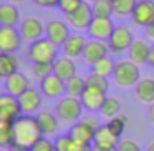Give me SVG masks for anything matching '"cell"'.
I'll use <instances>...</instances> for the list:
<instances>
[{"instance_id":"cell-21","label":"cell","mask_w":154,"mask_h":151,"mask_svg":"<svg viewBox=\"0 0 154 151\" xmlns=\"http://www.w3.org/2000/svg\"><path fill=\"white\" fill-rule=\"evenodd\" d=\"M27 88H29V79H27V76L22 74L20 70L5 79V92L11 94V95L20 97Z\"/></svg>"},{"instance_id":"cell-35","label":"cell","mask_w":154,"mask_h":151,"mask_svg":"<svg viewBox=\"0 0 154 151\" xmlns=\"http://www.w3.org/2000/svg\"><path fill=\"white\" fill-rule=\"evenodd\" d=\"M109 128L115 131V133H124V130H125V124H127V115H124V113H120V115H116L113 119H109Z\"/></svg>"},{"instance_id":"cell-44","label":"cell","mask_w":154,"mask_h":151,"mask_svg":"<svg viewBox=\"0 0 154 151\" xmlns=\"http://www.w3.org/2000/svg\"><path fill=\"white\" fill-rule=\"evenodd\" d=\"M91 151H116V148H106V146H99V144H93Z\"/></svg>"},{"instance_id":"cell-51","label":"cell","mask_w":154,"mask_h":151,"mask_svg":"<svg viewBox=\"0 0 154 151\" xmlns=\"http://www.w3.org/2000/svg\"><path fill=\"white\" fill-rule=\"evenodd\" d=\"M0 151H4V149H0Z\"/></svg>"},{"instance_id":"cell-40","label":"cell","mask_w":154,"mask_h":151,"mask_svg":"<svg viewBox=\"0 0 154 151\" xmlns=\"http://www.w3.org/2000/svg\"><path fill=\"white\" fill-rule=\"evenodd\" d=\"M91 148H93L91 144H84V142H77V140H74L70 151H91Z\"/></svg>"},{"instance_id":"cell-5","label":"cell","mask_w":154,"mask_h":151,"mask_svg":"<svg viewBox=\"0 0 154 151\" xmlns=\"http://www.w3.org/2000/svg\"><path fill=\"white\" fill-rule=\"evenodd\" d=\"M133 41H134V34H133V29L129 25H125V24L116 25L111 38L108 40L109 52L111 54H122L124 50H129Z\"/></svg>"},{"instance_id":"cell-16","label":"cell","mask_w":154,"mask_h":151,"mask_svg":"<svg viewBox=\"0 0 154 151\" xmlns=\"http://www.w3.org/2000/svg\"><path fill=\"white\" fill-rule=\"evenodd\" d=\"M41 92L48 99H61L63 94H66V86L61 77H57L56 74H50L41 81Z\"/></svg>"},{"instance_id":"cell-17","label":"cell","mask_w":154,"mask_h":151,"mask_svg":"<svg viewBox=\"0 0 154 151\" xmlns=\"http://www.w3.org/2000/svg\"><path fill=\"white\" fill-rule=\"evenodd\" d=\"M20 104H22V112L25 115H32L34 112H38L41 103H43V97H41V92L36 88H27L20 97Z\"/></svg>"},{"instance_id":"cell-47","label":"cell","mask_w":154,"mask_h":151,"mask_svg":"<svg viewBox=\"0 0 154 151\" xmlns=\"http://www.w3.org/2000/svg\"><path fill=\"white\" fill-rule=\"evenodd\" d=\"M5 151H31V149H25V148H18V146H13V148H9V149Z\"/></svg>"},{"instance_id":"cell-45","label":"cell","mask_w":154,"mask_h":151,"mask_svg":"<svg viewBox=\"0 0 154 151\" xmlns=\"http://www.w3.org/2000/svg\"><path fill=\"white\" fill-rule=\"evenodd\" d=\"M147 63H149L151 67H154V45L151 47V52H149V59H147Z\"/></svg>"},{"instance_id":"cell-27","label":"cell","mask_w":154,"mask_h":151,"mask_svg":"<svg viewBox=\"0 0 154 151\" xmlns=\"http://www.w3.org/2000/svg\"><path fill=\"white\" fill-rule=\"evenodd\" d=\"M65 86H66V95L81 99V95H82V92L86 90L88 85H86V77H81V76L75 74L68 81H65Z\"/></svg>"},{"instance_id":"cell-8","label":"cell","mask_w":154,"mask_h":151,"mask_svg":"<svg viewBox=\"0 0 154 151\" xmlns=\"http://www.w3.org/2000/svg\"><path fill=\"white\" fill-rule=\"evenodd\" d=\"M131 20L134 25L138 27H147L149 24L154 22V0H138L133 13H131Z\"/></svg>"},{"instance_id":"cell-39","label":"cell","mask_w":154,"mask_h":151,"mask_svg":"<svg viewBox=\"0 0 154 151\" xmlns=\"http://www.w3.org/2000/svg\"><path fill=\"white\" fill-rule=\"evenodd\" d=\"M31 151H56V146H54V142H50L48 139H41Z\"/></svg>"},{"instance_id":"cell-43","label":"cell","mask_w":154,"mask_h":151,"mask_svg":"<svg viewBox=\"0 0 154 151\" xmlns=\"http://www.w3.org/2000/svg\"><path fill=\"white\" fill-rule=\"evenodd\" d=\"M145 36L149 41H154V22L152 24H149L147 27H145Z\"/></svg>"},{"instance_id":"cell-10","label":"cell","mask_w":154,"mask_h":151,"mask_svg":"<svg viewBox=\"0 0 154 151\" xmlns=\"http://www.w3.org/2000/svg\"><path fill=\"white\" fill-rule=\"evenodd\" d=\"M20 34L23 38V41L32 43V41L45 36V25L41 24L38 16H27L20 24Z\"/></svg>"},{"instance_id":"cell-46","label":"cell","mask_w":154,"mask_h":151,"mask_svg":"<svg viewBox=\"0 0 154 151\" xmlns=\"http://www.w3.org/2000/svg\"><path fill=\"white\" fill-rule=\"evenodd\" d=\"M149 120H151V124H154V103L149 104Z\"/></svg>"},{"instance_id":"cell-19","label":"cell","mask_w":154,"mask_h":151,"mask_svg":"<svg viewBox=\"0 0 154 151\" xmlns=\"http://www.w3.org/2000/svg\"><path fill=\"white\" fill-rule=\"evenodd\" d=\"M86 41L88 40H84V36L81 34V33H72L68 40L63 43V52H65V56H68V58H79V56H82V52H84V47H86Z\"/></svg>"},{"instance_id":"cell-52","label":"cell","mask_w":154,"mask_h":151,"mask_svg":"<svg viewBox=\"0 0 154 151\" xmlns=\"http://www.w3.org/2000/svg\"><path fill=\"white\" fill-rule=\"evenodd\" d=\"M0 79H2V77H0Z\"/></svg>"},{"instance_id":"cell-12","label":"cell","mask_w":154,"mask_h":151,"mask_svg":"<svg viewBox=\"0 0 154 151\" xmlns=\"http://www.w3.org/2000/svg\"><path fill=\"white\" fill-rule=\"evenodd\" d=\"M70 25L68 22H63V20H50L47 25H45V36L48 40H52L56 45H63L68 36H70Z\"/></svg>"},{"instance_id":"cell-7","label":"cell","mask_w":154,"mask_h":151,"mask_svg":"<svg viewBox=\"0 0 154 151\" xmlns=\"http://www.w3.org/2000/svg\"><path fill=\"white\" fill-rule=\"evenodd\" d=\"M93 18H95V14H93L91 4L82 2V5L77 9L75 13H72V14L66 16V22H68V25L74 27L75 31H88V27L91 25Z\"/></svg>"},{"instance_id":"cell-31","label":"cell","mask_w":154,"mask_h":151,"mask_svg":"<svg viewBox=\"0 0 154 151\" xmlns=\"http://www.w3.org/2000/svg\"><path fill=\"white\" fill-rule=\"evenodd\" d=\"M91 7H93L95 18H111L115 14L111 0H97L95 4H91Z\"/></svg>"},{"instance_id":"cell-22","label":"cell","mask_w":154,"mask_h":151,"mask_svg":"<svg viewBox=\"0 0 154 151\" xmlns=\"http://www.w3.org/2000/svg\"><path fill=\"white\" fill-rule=\"evenodd\" d=\"M93 144H99V146H106V148H116L120 144V135L115 133L109 124H102L97 133H95V142Z\"/></svg>"},{"instance_id":"cell-30","label":"cell","mask_w":154,"mask_h":151,"mask_svg":"<svg viewBox=\"0 0 154 151\" xmlns=\"http://www.w3.org/2000/svg\"><path fill=\"white\" fill-rule=\"evenodd\" d=\"M91 67H93V72H97V74L104 76V77H113L116 61L108 54V56H104L102 59H99V61H97L95 65H91Z\"/></svg>"},{"instance_id":"cell-33","label":"cell","mask_w":154,"mask_h":151,"mask_svg":"<svg viewBox=\"0 0 154 151\" xmlns=\"http://www.w3.org/2000/svg\"><path fill=\"white\" fill-rule=\"evenodd\" d=\"M86 85L108 92V88H109V77H104V76L97 74V72H90V74L86 76Z\"/></svg>"},{"instance_id":"cell-32","label":"cell","mask_w":154,"mask_h":151,"mask_svg":"<svg viewBox=\"0 0 154 151\" xmlns=\"http://www.w3.org/2000/svg\"><path fill=\"white\" fill-rule=\"evenodd\" d=\"M138 0H111L113 4V11L116 16H131L134 5Z\"/></svg>"},{"instance_id":"cell-15","label":"cell","mask_w":154,"mask_h":151,"mask_svg":"<svg viewBox=\"0 0 154 151\" xmlns=\"http://www.w3.org/2000/svg\"><path fill=\"white\" fill-rule=\"evenodd\" d=\"M151 47H152V45H149V41H147L145 38H134V41L131 43V47H129V50H127L129 59H131L133 63H136L138 67H140V65H145L147 59H149Z\"/></svg>"},{"instance_id":"cell-14","label":"cell","mask_w":154,"mask_h":151,"mask_svg":"<svg viewBox=\"0 0 154 151\" xmlns=\"http://www.w3.org/2000/svg\"><path fill=\"white\" fill-rule=\"evenodd\" d=\"M115 24L111 18H93L91 25L88 27V33L93 40H102V41H108L113 31H115Z\"/></svg>"},{"instance_id":"cell-49","label":"cell","mask_w":154,"mask_h":151,"mask_svg":"<svg viewBox=\"0 0 154 151\" xmlns=\"http://www.w3.org/2000/svg\"><path fill=\"white\" fill-rule=\"evenodd\" d=\"M149 151H154V140L151 142V144H149Z\"/></svg>"},{"instance_id":"cell-36","label":"cell","mask_w":154,"mask_h":151,"mask_svg":"<svg viewBox=\"0 0 154 151\" xmlns=\"http://www.w3.org/2000/svg\"><path fill=\"white\" fill-rule=\"evenodd\" d=\"M82 2H84V0H61L57 7H59V9H61V11H63V13L68 16V14L75 13L77 9L82 5Z\"/></svg>"},{"instance_id":"cell-42","label":"cell","mask_w":154,"mask_h":151,"mask_svg":"<svg viewBox=\"0 0 154 151\" xmlns=\"http://www.w3.org/2000/svg\"><path fill=\"white\" fill-rule=\"evenodd\" d=\"M82 120H84L88 126H91L93 130H99V128L102 126V124L99 122V119H97V117H91V115H90V117H86V119H82Z\"/></svg>"},{"instance_id":"cell-3","label":"cell","mask_w":154,"mask_h":151,"mask_svg":"<svg viewBox=\"0 0 154 151\" xmlns=\"http://www.w3.org/2000/svg\"><path fill=\"white\" fill-rule=\"evenodd\" d=\"M57 49L59 45H56L52 40L43 36L29 43V59L32 63H54L57 58Z\"/></svg>"},{"instance_id":"cell-48","label":"cell","mask_w":154,"mask_h":151,"mask_svg":"<svg viewBox=\"0 0 154 151\" xmlns=\"http://www.w3.org/2000/svg\"><path fill=\"white\" fill-rule=\"evenodd\" d=\"M7 2H13V4H22V2H25V0H7Z\"/></svg>"},{"instance_id":"cell-34","label":"cell","mask_w":154,"mask_h":151,"mask_svg":"<svg viewBox=\"0 0 154 151\" xmlns=\"http://www.w3.org/2000/svg\"><path fill=\"white\" fill-rule=\"evenodd\" d=\"M50 74H54L52 70V63H32V76L43 81L45 77H48Z\"/></svg>"},{"instance_id":"cell-11","label":"cell","mask_w":154,"mask_h":151,"mask_svg":"<svg viewBox=\"0 0 154 151\" xmlns=\"http://www.w3.org/2000/svg\"><path fill=\"white\" fill-rule=\"evenodd\" d=\"M109 52V45L108 41H102V40H88L86 41V47H84V52H82V59L88 63V65H95L99 59H102L104 56H108Z\"/></svg>"},{"instance_id":"cell-9","label":"cell","mask_w":154,"mask_h":151,"mask_svg":"<svg viewBox=\"0 0 154 151\" xmlns=\"http://www.w3.org/2000/svg\"><path fill=\"white\" fill-rule=\"evenodd\" d=\"M23 38L20 29L13 25H0V52H16Z\"/></svg>"},{"instance_id":"cell-41","label":"cell","mask_w":154,"mask_h":151,"mask_svg":"<svg viewBox=\"0 0 154 151\" xmlns=\"http://www.w3.org/2000/svg\"><path fill=\"white\" fill-rule=\"evenodd\" d=\"M61 0H34V4H38L41 7H57Z\"/></svg>"},{"instance_id":"cell-20","label":"cell","mask_w":154,"mask_h":151,"mask_svg":"<svg viewBox=\"0 0 154 151\" xmlns=\"http://www.w3.org/2000/svg\"><path fill=\"white\" fill-rule=\"evenodd\" d=\"M70 137L77 140V142H84V144H91V142H95V133H97V130H93L91 126H88L84 120H81V122H74L72 124V128H70Z\"/></svg>"},{"instance_id":"cell-13","label":"cell","mask_w":154,"mask_h":151,"mask_svg":"<svg viewBox=\"0 0 154 151\" xmlns=\"http://www.w3.org/2000/svg\"><path fill=\"white\" fill-rule=\"evenodd\" d=\"M106 97H108V95H106L104 90L95 88V86H86V90H84L82 95H81V103H82L84 110L95 112V110H100V106L104 104Z\"/></svg>"},{"instance_id":"cell-18","label":"cell","mask_w":154,"mask_h":151,"mask_svg":"<svg viewBox=\"0 0 154 151\" xmlns=\"http://www.w3.org/2000/svg\"><path fill=\"white\" fill-rule=\"evenodd\" d=\"M52 70L57 77H61L63 81H68L70 77H74L77 74V67H75V61L68 56H57L56 61L52 63Z\"/></svg>"},{"instance_id":"cell-37","label":"cell","mask_w":154,"mask_h":151,"mask_svg":"<svg viewBox=\"0 0 154 151\" xmlns=\"http://www.w3.org/2000/svg\"><path fill=\"white\" fill-rule=\"evenodd\" d=\"M72 144H74V139L70 137V133H68V135H59V137L54 140L56 151H70Z\"/></svg>"},{"instance_id":"cell-26","label":"cell","mask_w":154,"mask_h":151,"mask_svg":"<svg viewBox=\"0 0 154 151\" xmlns=\"http://www.w3.org/2000/svg\"><path fill=\"white\" fill-rule=\"evenodd\" d=\"M14 72H18V58L14 52H0V77L7 79Z\"/></svg>"},{"instance_id":"cell-38","label":"cell","mask_w":154,"mask_h":151,"mask_svg":"<svg viewBox=\"0 0 154 151\" xmlns=\"http://www.w3.org/2000/svg\"><path fill=\"white\" fill-rule=\"evenodd\" d=\"M116 151H142V149H140V146H138L134 140L124 139V140H120V144L116 146Z\"/></svg>"},{"instance_id":"cell-4","label":"cell","mask_w":154,"mask_h":151,"mask_svg":"<svg viewBox=\"0 0 154 151\" xmlns=\"http://www.w3.org/2000/svg\"><path fill=\"white\" fill-rule=\"evenodd\" d=\"M82 110H84V106H82L81 99L70 97V95L61 97L56 104V115L65 122H77L81 119Z\"/></svg>"},{"instance_id":"cell-2","label":"cell","mask_w":154,"mask_h":151,"mask_svg":"<svg viewBox=\"0 0 154 151\" xmlns=\"http://www.w3.org/2000/svg\"><path fill=\"white\" fill-rule=\"evenodd\" d=\"M140 67L133 63L131 59H120L116 61L115 72H113V83L118 88H131L136 86L140 81Z\"/></svg>"},{"instance_id":"cell-50","label":"cell","mask_w":154,"mask_h":151,"mask_svg":"<svg viewBox=\"0 0 154 151\" xmlns=\"http://www.w3.org/2000/svg\"><path fill=\"white\" fill-rule=\"evenodd\" d=\"M84 2H88V4H95L97 0H84Z\"/></svg>"},{"instance_id":"cell-25","label":"cell","mask_w":154,"mask_h":151,"mask_svg":"<svg viewBox=\"0 0 154 151\" xmlns=\"http://www.w3.org/2000/svg\"><path fill=\"white\" fill-rule=\"evenodd\" d=\"M36 119H38L39 128H41V131H43L45 135H52V133H56L57 128H59V117L54 115L52 112L41 110V112L36 115Z\"/></svg>"},{"instance_id":"cell-24","label":"cell","mask_w":154,"mask_h":151,"mask_svg":"<svg viewBox=\"0 0 154 151\" xmlns=\"http://www.w3.org/2000/svg\"><path fill=\"white\" fill-rule=\"evenodd\" d=\"M18 22H20V11H18L16 4H13V2L0 4V25H13V27H16Z\"/></svg>"},{"instance_id":"cell-28","label":"cell","mask_w":154,"mask_h":151,"mask_svg":"<svg viewBox=\"0 0 154 151\" xmlns=\"http://www.w3.org/2000/svg\"><path fill=\"white\" fill-rule=\"evenodd\" d=\"M14 146V130L13 122L0 120V149H9Z\"/></svg>"},{"instance_id":"cell-6","label":"cell","mask_w":154,"mask_h":151,"mask_svg":"<svg viewBox=\"0 0 154 151\" xmlns=\"http://www.w3.org/2000/svg\"><path fill=\"white\" fill-rule=\"evenodd\" d=\"M22 115H23L22 104H20V99L16 95H11L7 92L0 94V120L14 122Z\"/></svg>"},{"instance_id":"cell-29","label":"cell","mask_w":154,"mask_h":151,"mask_svg":"<svg viewBox=\"0 0 154 151\" xmlns=\"http://www.w3.org/2000/svg\"><path fill=\"white\" fill-rule=\"evenodd\" d=\"M99 112H100V115L104 119H113L116 115H120V112H122V103L116 97H113V95H108Z\"/></svg>"},{"instance_id":"cell-23","label":"cell","mask_w":154,"mask_h":151,"mask_svg":"<svg viewBox=\"0 0 154 151\" xmlns=\"http://www.w3.org/2000/svg\"><path fill=\"white\" fill-rule=\"evenodd\" d=\"M134 94L138 97V101L145 103V104H152L154 103V79L152 77H142L136 86H134Z\"/></svg>"},{"instance_id":"cell-1","label":"cell","mask_w":154,"mask_h":151,"mask_svg":"<svg viewBox=\"0 0 154 151\" xmlns=\"http://www.w3.org/2000/svg\"><path fill=\"white\" fill-rule=\"evenodd\" d=\"M13 130H14V146L25 149H32L45 135L39 128L38 119L34 115H25V113L13 122Z\"/></svg>"}]
</instances>
